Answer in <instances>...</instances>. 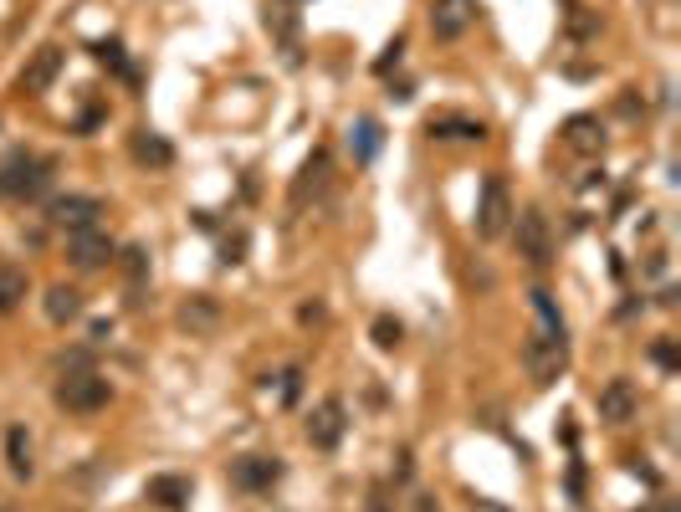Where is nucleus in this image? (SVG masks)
<instances>
[{
  "mask_svg": "<svg viewBox=\"0 0 681 512\" xmlns=\"http://www.w3.org/2000/svg\"><path fill=\"white\" fill-rule=\"evenodd\" d=\"M52 185V159H41V154H26L16 149L6 164H0V195H16V200H31Z\"/></svg>",
  "mask_w": 681,
  "mask_h": 512,
  "instance_id": "f257e3e1",
  "label": "nucleus"
},
{
  "mask_svg": "<svg viewBox=\"0 0 681 512\" xmlns=\"http://www.w3.org/2000/svg\"><path fill=\"white\" fill-rule=\"evenodd\" d=\"M108 395H113V390H108V379H103L98 369H77V374H62V379H57V405L72 410V415L103 410Z\"/></svg>",
  "mask_w": 681,
  "mask_h": 512,
  "instance_id": "f03ea898",
  "label": "nucleus"
},
{
  "mask_svg": "<svg viewBox=\"0 0 681 512\" xmlns=\"http://www.w3.org/2000/svg\"><path fill=\"white\" fill-rule=\"evenodd\" d=\"M523 364H528V379L538 384H553L564 374V364H569V349H564V333H533L528 344H523Z\"/></svg>",
  "mask_w": 681,
  "mask_h": 512,
  "instance_id": "7ed1b4c3",
  "label": "nucleus"
},
{
  "mask_svg": "<svg viewBox=\"0 0 681 512\" xmlns=\"http://www.w3.org/2000/svg\"><path fill=\"white\" fill-rule=\"evenodd\" d=\"M513 241H518V256L528 267H548L553 262V231H548V216L543 210H523V216L513 221Z\"/></svg>",
  "mask_w": 681,
  "mask_h": 512,
  "instance_id": "20e7f679",
  "label": "nucleus"
},
{
  "mask_svg": "<svg viewBox=\"0 0 681 512\" xmlns=\"http://www.w3.org/2000/svg\"><path fill=\"white\" fill-rule=\"evenodd\" d=\"M513 200H507V185L492 175L487 185H482V200H477V236L482 241H492V236H502L507 226H513Z\"/></svg>",
  "mask_w": 681,
  "mask_h": 512,
  "instance_id": "39448f33",
  "label": "nucleus"
},
{
  "mask_svg": "<svg viewBox=\"0 0 681 512\" xmlns=\"http://www.w3.org/2000/svg\"><path fill=\"white\" fill-rule=\"evenodd\" d=\"M113 251H118V246H113L98 226H88V231H67V262H72L77 272H98V267H108Z\"/></svg>",
  "mask_w": 681,
  "mask_h": 512,
  "instance_id": "423d86ee",
  "label": "nucleus"
},
{
  "mask_svg": "<svg viewBox=\"0 0 681 512\" xmlns=\"http://www.w3.org/2000/svg\"><path fill=\"white\" fill-rule=\"evenodd\" d=\"M57 77H62V47H36L31 62L21 67V77H16V88H21L26 98H41Z\"/></svg>",
  "mask_w": 681,
  "mask_h": 512,
  "instance_id": "0eeeda50",
  "label": "nucleus"
},
{
  "mask_svg": "<svg viewBox=\"0 0 681 512\" xmlns=\"http://www.w3.org/2000/svg\"><path fill=\"white\" fill-rule=\"evenodd\" d=\"M477 21V0H436L431 6V36L436 41H456Z\"/></svg>",
  "mask_w": 681,
  "mask_h": 512,
  "instance_id": "6e6552de",
  "label": "nucleus"
},
{
  "mask_svg": "<svg viewBox=\"0 0 681 512\" xmlns=\"http://www.w3.org/2000/svg\"><path fill=\"white\" fill-rule=\"evenodd\" d=\"M47 216H52L62 231H88V226H98V216H103V200H93V195H57Z\"/></svg>",
  "mask_w": 681,
  "mask_h": 512,
  "instance_id": "1a4fd4ad",
  "label": "nucleus"
},
{
  "mask_svg": "<svg viewBox=\"0 0 681 512\" xmlns=\"http://www.w3.org/2000/svg\"><path fill=\"white\" fill-rule=\"evenodd\" d=\"M344 400H323L313 415H308V446H318V451H333L338 441H344Z\"/></svg>",
  "mask_w": 681,
  "mask_h": 512,
  "instance_id": "9d476101",
  "label": "nucleus"
},
{
  "mask_svg": "<svg viewBox=\"0 0 681 512\" xmlns=\"http://www.w3.org/2000/svg\"><path fill=\"white\" fill-rule=\"evenodd\" d=\"M600 420H605V425L635 420V384H630V379H610L605 390H600Z\"/></svg>",
  "mask_w": 681,
  "mask_h": 512,
  "instance_id": "9b49d317",
  "label": "nucleus"
},
{
  "mask_svg": "<svg viewBox=\"0 0 681 512\" xmlns=\"http://www.w3.org/2000/svg\"><path fill=\"white\" fill-rule=\"evenodd\" d=\"M277 477H282V466L267 461V456H241V461H231V482L246 487V492H262V487H272Z\"/></svg>",
  "mask_w": 681,
  "mask_h": 512,
  "instance_id": "f8f14e48",
  "label": "nucleus"
},
{
  "mask_svg": "<svg viewBox=\"0 0 681 512\" xmlns=\"http://www.w3.org/2000/svg\"><path fill=\"white\" fill-rule=\"evenodd\" d=\"M564 144H569L574 154H600V149H605V128H600V118H589V113L569 118V123H564Z\"/></svg>",
  "mask_w": 681,
  "mask_h": 512,
  "instance_id": "ddd939ff",
  "label": "nucleus"
},
{
  "mask_svg": "<svg viewBox=\"0 0 681 512\" xmlns=\"http://www.w3.org/2000/svg\"><path fill=\"white\" fill-rule=\"evenodd\" d=\"M267 31L282 41V47L287 52H297V6H292V0H267Z\"/></svg>",
  "mask_w": 681,
  "mask_h": 512,
  "instance_id": "4468645a",
  "label": "nucleus"
},
{
  "mask_svg": "<svg viewBox=\"0 0 681 512\" xmlns=\"http://www.w3.org/2000/svg\"><path fill=\"white\" fill-rule=\"evenodd\" d=\"M425 128H431V139H487L482 118H461V113H436Z\"/></svg>",
  "mask_w": 681,
  "mask_h": 512,
  "instance_id": "2eb2a0df",
  "label": "nucleus"
},
{
  "mask_svg": "<svg viewBox=\"0 0 681 512\" xmlns=\"http://www.w3.org/2000/svg\"><path fill=\"white\" fill-rule=\"evenodd\" d=\"M144 497L159 502V507H169V512H180L190 502V477H149Z\"/></svg>",
  "mask_w": 681,
  "mask_h": 512,
  "instance_id": "dca6fc26",
  "label": "nucleus"
},
{
  "mask_svg": "<svg viewBox=\"0 0 681 512\" xmlns=\"http://www.w3.org/2000/svg\"><path fill=\"white\" fill-rule=\"evenodd\" d=\"M323 185H328V154L318 149V154L303 164V175L292 180V205H308V195H318Z\"/></svg>",
  "mask_w": 681,
  "mask_h": 512,
  "instance_id": "f3484780",
  "label": "nucleus"
},
{
  "mask_svg": "<svg viewBox=\"0 0 681 512\" xmlns=\"http://www.w3.org/2000/svg\"><path fill=\"white\" fill-rule=\"evenodd\" d=\"M6 466H11V477H31L36 472V461H31V436L21 431V425H11L6 431Z\"/></svg>",
  "mask_w": 681,
  "mask_h": 512,
  "instance_id": "a211bd4d",
  "label": "nucleus"
},
{
  "mask_svg": "<svg viewBox=\"0 0 681 512\" xmlns=\"http://www.w3.org/2000/svg\"><path fill=\"white\" fill-rule=\"evenodd\" d=\"M216 323H221V308L210 297H190L180 308V328H190V333H216Z\"/></svg>",
  "mask_w": 681,
  "mask_h": 512,
  "instance_id": "6ab92c4d",
  "label": "nucleus"
},
{
  "mask_svg": "<svg viewBox=\"0 0 681 512\" xmlns=\"http://www.w3.org/2000/svg\"><path fill=\"white\" fill-rule=\"evenodd\" d=\"M129 149H134V159H139V164H149V169H164V164H175V149H169L159 134H149V128H139Z\"/></svg>",
  "mask_w": 681,
  "mask_h": 512,
  "instance_id": "aec40b11",
  "label": "nucleus"
},
{
  "mask_svg": "<svg viewBox=\"0 0 681 512\" xmlns=\"http://www.w3.org/2000/svg\"><path fill=\"white\" fill-rule=\"evenodd\" d=\"M77 313H82V292L77 287H67V282L47 287V318L52 323H72Z\"/></svg>",
  "mask_w": 681,
  "mask_h": 512,
  "instance_id": "412c9836",
  "label": "nucleus"
},
{
  "mask_svg": "<svg viewBox=\"0 0 681 512\" xmlns=\"http://www.w3.org/2000/svg\"><path fill=\"white\" fill-rule=\"evenodd\" d=\"M26 303V272L21 267H0V313H16Z\"/></svg>",
  "mask_w": 681,
  "mask_h": 512,
  "instance_id": "4be33fe9",
  "label": "nucleus"
},
{
  "mask_svg": "<svg viewBox=\"0 0 681 512\" xmlns=\"http://www.w3.org/2000/svg\"><path fill=\"white\" fill-rule=\"evenodd\" d=\"M349 144H354V159L369 164V159L379 154V123H374V118H359L354 134H349Z\"/></svg>",
  "mask_w": 681,
  "mask_h": 512,
  "instance_id": "5701e85b",
  "label": "nucleus"
},
{
  "mask_svg": "<svg viewBox=\"0 0 681 512\" xmlns=\"http://www.w3.org/2000/svg\"><path fill=\"white\" fill-rule=\"evenodd\" d=\"M400 338H405L400 318H390V313L374 318V344H379V349H400Z\"/></svg>",
  "mask_w": 681,
  "mask_h": 512,
  "instance_id": "b1692460",
  "label": "nucleus"
},
{
  "mask_svg": "<svg viewBox=\"0 0 681 512\" xmlns=\"http://www.w3.org/2000/svg\"><path fill=\"white\" fill-rule=\"evenodd\" d=\"M123 272H129V287H144V272H149V256L139 246L123 251Z\"/></svg>",
  "mask_w": 681,
  "mask_h": 512,
  "instance_id": "393cba45",
  "label": "nucleus"
},
{
  "mask_svg": "<svg viewBox=\"0 0 681 512\" xmlns=\"http://www.w3.org/2000/svg\"><path fill=\"white\" fill-rule=\"evenodd\" d=\"M569 31H574V36H594V31H600V16H589V11L574 6V11H569Z\"/></svg>",
  "mask_w": 681,
  "mask_h": 512,
  "instance_id": "a878e982",
  "label": "nucleus"
},
{
  "mask_svg": "<svg viewBox=\"0 0 681 512\" xmlns=\"http://www.w3.org/2000/svg\"><path fill=\"white\" fill-rule=\"evenodd\" d=\"M98 62H108V67H118V72H129V62H123V47H118V41H98Z\"/></svg>",
  "mask_w": 681,
  "mask_h": 512,
  "instance_id": "bb28decb",
  "label": "nucleus"
},
{
  "mask_svg": "<svg viewBox=\"0 0 681 512\" xmlns=\"http://www.w3.org/2000/svg\"><path fill=\"white\" fill-rule=\"evenodd\" d=\"M57 369H62V374H77V369H88V354H82V349H72V354H62V359H57Z\"/></svg>",
  "mask_w": 681,
  "mask_h": 512,
  "instance_id": "cd10ccee",
  "label": "nucleus"
},
{
  "mask_svg": "<svg viewBox=\"0 0 681 512\" xmlns=\"http://www.w3.org/2000/svg\"><path fill=\"white\" fill-rule=\"evenodd\" d=\"M400 52H405V41H390V52H385V57H379L374 67H379V72H390V67L400 62Z\"/></svg>",
  "mask_w": 681,
  "mask_h": 512,
  "instance_id": "c85d7f7f",
  "label": "nucleus"
},
{
  "mask_svg": "<svg viewBox=\"0 0 681 512\" xmlns=\"http://www.w3.org/2000/svg\"><path fill=\"white\" fill-rule=\"evenodd\" d=\"M410 512H441V502H436L431 492H420V497L410 502Z\"/></svg>",
  "mask_w": 681,
  "mask_h": 512,
  "instance_id": "c756f323",
  "label": "nucleus"
},
{
  "mask_svg": "<svg viewBox=\"0 0 681 512\" xmlns=\"http://www.w3.org/2000/svg\"><path fill=\"white\" fill-rule=\"evenodd\" d=\"M656 364H666V369H676V349H671V344H656Z\"/></svg>",
  "mask_w": 681,
  "mask_h": 512,
  "instance_id": "7c9ffc66",
  "label": "nucleus"
},
{
  "mask_svg": "<svg viewBox=\"0 0 681 512\" xmlns=\"http://www.w3.org/2000/svg\"><path fill=\"white\" fill-rule=\"evenodd\" d=\"M369 512H385V487H374V492H369Z\"/></svg>",
  "mask_w": 681,
  "mask_h": 512,
  "instance_id": "2f4dec72",
  "label": "nucleus"
},
{
  "mask_svg": "<svg viewBox=\"0 0 681 512\" xmlns=\"http://www.w3.org/2000/svg\"><path fill=\"white\" fill-rule=\"evenodd\" d=\"M0 512H16V507H11V502H0Z\"/></svg>",
  "mask_w": 681,
  "mask_h": 512,
  "instance_id": "473e14b6",
  "label": "nucleus"
}]
</instances>
